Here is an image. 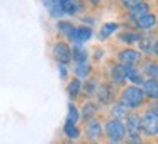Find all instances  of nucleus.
I'll return each instance as SVG.
<instances>
[{"mask_svg":"<svg viewBox=\"0 0 158 144\" xmlns=\"http://www.w3.org/2000/svg\"><path fill=\"white\" fill-rule=\"evenodd\" d=\"M117 100H119L127 110H141V109H144V105H146V102H148L143 88L138 86V85H131V83H127L126 86H123V88L119 90Z\"/></svg>","mask_w":158,"mask_h":144,"instance_id":"obj_1","label":"nucleus"},{"mask_svg":"<svg viewBox=\"0 0 158 144\" xmlns=\"http://www.w3.org/2000/svg\"><path fill=\"white\" fill-rule=\"evenodd\" d=\"M127 137V129L124 120L116 119V117H109L104 120V139L107 144H123L124 139Z\"/></svg>","mask_w":158,"mask_h":144,"instance_id":"obj_2","label":"nucleus"},{"mask_svg":"<svg viewBox=\"0 0 158 144\" xmlns=\"http://www.w3.org/2000/svg\"><path fill=\"white\" fill-rule=\"evenodd\" d=\"M119 97V88L114 83H110L109 80H100L99 88L95 93V100L100 103V107H110Z\"/></svg>","mask_w":158,"mask_h":144,"instance_id":"obj_3","label":"nucleus"},{"mask_svg":"<svg viewBox=\"0 0 158 144\" xmlns=\"http://www.w3.org/2000/svg\"><path fill=\"white\" fill-rule=\"evenodd\" d=\"M116 61H119L121 65H131V66H139L143 63L144 56L143 53L138 48H133V46H124L119 51H116V56H114Z\"/></svg>","mask_w":158,"mask_h":144,"instance_id":"obj_4","label":"nucleus"},{"mask_svg":"<svg viewBox=\"0 0 158 144\" xmlns=\"http://www.w3.org/2000/svg\"><path fill=\"white\" fill-rule=\"evenodd\" d=\"M82 136H85V141H102L104 139V122L100 117L83 122L82 127Z\"/></svg>","mask_w":158,"mask_h":144,"instance_id":"obj_5","label":"nucleus"},{"mask_svg":"<svg viewBox=\"0 0 158 144\" xmlns=\"http://www.w3.org/2000/svg\"><path fill=\"white\" fill-rule=\"evenodd\" d=\"M107 80H109L110 83H114L119 90L127 85V78H126L124 66L121 65L119 61H116V59H112V61L109 63V66H107Z\"/></svg>","mask_w":158,"mask_h":144,"instance_id":"obj_6","label":"nucleus"},{"mask_svg":"<svg viewBox=\"0 0 158 144\" xmlns=\"http://www.w3.org/2000/svg\"><path fill=\"white\" fill-rule=\"evenodd\" d=\"M141 134L144 139H156L158 137V115L143 110V120H141Z\"/></svg>","mask_w":158,"mask_h":144,"instance_id":"obj_7","label":"nucleus"},{"mask_svg":"<svg viewBox=\"0 0 158 144\" xmlns=\"http://www.w3.org/2000/svg\"><path fill=\"white\" fill-rule=\"evenodd\" d=\"M53 59L56 63H63V65H68V63L73 61V53H72V46L66 41H56L53 44L51 49Z\"/></svg>","mask_w":158,"mask_h":144,"instance_id":"obj_8","label":"nucleus"},{"mask_svg":"<svg viewBox=\"0 0 158 144\" xmlns=\"http://www.w3.org/2000/svg\"><path fill=\"white\" fill-rule=\"evenodd\" d=\"M156 24H158L156 14L148 12V14L141 15V17H138L136 21L131 22V27H134L136 31H139V32H144V34H151V32L156 29Z\"/></svg>","mask_w":158,"mask_h":144,"instance_id":"obj_9","label":"nucleus"},{"mask_svg":"<svg viewBox=\"0 0 158 144\" xmlns=\"http://www.w3.org/2000/svg\"><path fill=\"white\" fill-rule=\"evenodd\" d=\"M143 36H144V32L136 31L134 27H127V29H123V31L117 32V42H121L124 46H133L134 48L143 39Z\"/></svg>","mask_w":158,"mask_h":144,"instance_id":"obj_10","label":"nucleus"},{"mask_svg":"<svg viewBox=\"0 0 158 144\" xmlns=\"http://www.w3.org/2000/svg\"><path fill=\"white\" fill-rule=\"evenodd\" d=\"M94 36V31L90 26H75L73 31L68 34V41H72L73 44H83V42L90 41Z\"/></svg>","mask_w":158,"mask_h":144,"instance_id":"obj_11","label":"nucleus"},{"mask_svg":"<svg viewBox=\"0 0 158 144\" xmlns=\"http://www.w3.org/2000/svg\"><path fill=\"white\" fill-rule=\"evenodd\" d=\"M99 114H100V103L97 102L95 98L85 100V102H83V105L80 107V115H82L83 122L94 119V117H99Z\"/></svg>","mask_w":158,"mask_h":144,"instance_id":"obj_12","label":"nucleus"},{"mask_svg":"<svg viewBox=\"0 0 158 144\" xmlns=\"http://www.w3.org/2000/svg\"><path fill=\"white\" fill-rule=\"evenodd\" d=\"M141 120H143V114L139 110H131L124 119L127 134H141Z\"/></svg>","mask_w":158,"mask_h":144,"instance_id":"obj_13","label":"nucleus"},{"mask_svg":"<svg viewBox=\"0 0 158 144\" xmlns=\"http://www.w3.org/2000/svg\"><path fill=\"white\" fill-rule=\"evenodd\" d=\"M99 83H100V78L97 75H92V76H89L87 80H83V83H82V97H85V100L95 98Z\"/></svg>","mask_w":158,"mask_h":144,"instance_id":"obj_14","label":"nucleus"},{"mask_svg":"<svg viewBox=\"0 0 158 144\" xmlns=\"http://www.w3.org/2000/svg\"><path fill=\"white\" fill-rule=\"evenodd\" d=\"M123 66H124V65H123ZM124 71H126L127 83H131V85H138V86H141V85H143V82L146 80V76H144V73H143V71H141L139 66L126 65V66H124Z\"/></svg>","mask_w":158,"mask_h":144,"instance_id":"obj_15","label":"nucleus"},{"mask_svg":"<svg viewBox=\"0 0 158 144\" xmlns=\"http://www.w3.org/2000/svg\"><path fill=\"white\" fill-rule=\"evenodd\" d=\"M139 68L146 78H153L158 82V59L156 58H153V56L151 58H144L143 63L139 65Z\"/></svg>","mask_w":158,"mask_h":144,"instance_id":"obj_16","label":"nucleus"},{"mask_svg":"<svg viewBox=\"0 0 158 144\" xmlns=\"http://www.w3.org/2000/svg\"><path fill=\"white\" fill-rule=\"evenodd\" d=\"M82 83H83V80H80L78 76L70 78L68 83H66V93H68L72 102H75V100H78L82 97Z\"/></svg>","mask_w":158,"mask_h":144,"instance_id":"obj_17","label":"nucleus"},{"mask_svg":"<svg viewBox=\"0 0 158 144\" xmlns=\"http://www.w3.org/2000/svg\"><path fill=\"white\" fill-rule=\"evenodd\" d=\"M155 39H156V38H153L151 34H144V36H143V39H141V41L136 44V46H138V49H139V51L143 53L144 58H151V56H153Z\"/></svg>","mask_w":158,"mask_h":144,"instance_id":"obj_18","label":"nucleus"},{"mask_svg":"<svg viewBox=\"0 0 158 144\" xmlns=\"http://www.w3.org/2000/svg\"><path fill=\"white\" fill-rule=\"evenodd\" d=\"M148 12H151L150 4H148V2H143V4H139V5H136V7H133V9H129V10H126V19H127V22L131 24L133 21H136L138 17H141V15L148 14Z\"/></svg>","mask_w":158,"mask_h":144,"instance_id":"obj_19","label":"nucleus"},{"mask_svg":"<svg viewBox=\"0 0 158 144\" xmlns=\"http://www.w3.org/2000/svg\"><path fill=\"white\" fill-rule=\"evenodd\" d=\"M144 95H146L148 100H158V82L153 78H146L141 85Z\"/></svg>","mask_w":158,"mask_h":144,"instance_id":"obj_20","label":"nucleus"},{"mask_svg":"<svg viewBox=\"0 0 158 144\" xmlns=\"http://www.w3.org/2000/svg\"><path fill=\"white\" fill-rule=\"evenodd\" d=\"M75 76H78L80 80H87L89 76L94 75V65L90 61H85V63H78L75 65Z\"/></svg>","mask_w":158,"mask_h":144,"instance_id":"obj_21","label":"nucleus"},{"mask_svg":"<svg viewBox=\"0 0 158 144\" xmlns=\"http://www.w3.org/2000/svg\"><path fill=\"white\" fill-rule=\"evenodd\" d=\"M72 53H73V63L78 65V63H85V61H90V54L82 44H73L72 48Z\"/></svg>","mask_w":158,"mask_h":144,"instance_id":"obj_22","label":"nucleus"},{"mask_svg":"<svg viewBox=\"0 0 158 144\" xmlns=\"http://www.w3.org/2000/svg\"><path fill=\"white\" fill-rule=\"evenodd\" d=\"M63 134H65L70 141H78L80 136H82V129H80L78 124L65 122V126H63Z\"/></svg>","mask_w":158,"mask_h":144,"instance_id":"obj_23","label":"nucleus"},{"mask_svg":"<svg viewBox=\"0 0 158 144\" xmlns=\"http://www.w3.org/2000/svg\"><path fill=\"white\" fill-rule=\"evenodd\" d=\"M129 112H131V110H127L126 107L119 102V100H116V102L109 107V117H116V119H121V120L126 119V115Z\"/></svg>","mask_w":158,"mask_h":144,"instance_id":"obj_24","label":"nucleus"},{"mask_svg":"<svg viewBox=\"0 0 158 144\" xmlns=\"http://www.w3.org/2000/svg\"><path fill=\"white\" fill-rule=\"evenodd\" d=\"M119 22H106V24L100 27V32H99V41H106V39H109L110 34H114V32L119 31Z\"/></svg>","mask_w":158,"mask_h":144,"instance_id":"obj_25","label":"nucleus"},{"mask_svg":"<svg viewBox=\"0 0 158 144\" xmlns=\"http://www.w3.org/2000/svg\"><path fill=\"white\" fill-rule=\"evenodd\" d=\"M82 120V115H80V107L77 105L75 102L68 103V114H66V122L72 124H78Z\"/></svg>","mask_w":158,"mask_h":144,"instance_id":"obj_26","label":"nucleus"},{"mask_svg":"<svg viewBox=\"0 0 158 144\" xmlns=\"http://www.w3.org/2000/svg\"><path fill=\"white\" fill-rule=\"evenodd\" d=\"M44 7L49 10V15L51 17H56V19H60V17H63V10L60 9V5H58V0H44Z\"/></svg>","mask_w":158,"mask_h":144,"instance_id":"obj_27","label":"nucleus"},{"mask_svg":"<svg viewBox=\"0 0 158 144\" xmlns=\"http://www.w3.org/2000/svg\"><path fill=\"white\" fill-rule=\"evenodd\" d=\"M58 5L65 15H75L77 14V7H75V2L73 0H58Z\"/></svg>","mask_w":158,"mask_h":144,"instance_id":"obj_28","label":"nucleus"},{"mask_svg":"<svg viewBox=\"0 0 158 144\" xmlns=\"http://www.w3.org/2000/svg\"><path fill=\"white\" fill-rule=\"evenodd\" d=\"M56 27H58V32L60 34H63V38H68V34L73 31V27L75 26L72 24V22H68V21H58V24H56Z\"/></svg>","mask_w":158,"mask_h":144,"instance_id":"obj_29","label":"nucleus"},{"mask_svg":"<svg viewBox=\"0 0 158 144\" xmlns=\"http://www.w3.org/2000/svg\"><path fill=\"white\" fill-rule=\"evenodd\" d=\"M124 144H144V136L143 134H127Z\"/></svg>","mask_w":158,"mask_h":144,"instance_id":"obj_30","label":"nucleus"},{"mask_svg":"<svg viewBox=\"0 0 158 144\" xmlns=\"http://www.w3.org/2000/svg\"><path fill=\"white\" fill-rule=\"evenodd\" d=\"M143 2H146V0H119L121 7L124 9V10H129V9L136 7V5L143 4Z\"/></svg>","mask_w":158,"mask_h":144,"instance_id":"obj_31","label":"nucleus"},{"mask_svg":"<svg viewBox=\"0 0 158 144\" xmlns=\"http://www.w3.org/2000/svg\"><path fill=\"white\" fill-rule=\"evenodd\" d=\"M143 110H144V112H150V114L158 115V100H148Z\"/></svg>","mask_w":158,"mask_h":144,"instance_id":"obj_32","label":"nucleus"},{"mask_svg":"<svg viewBox=\"0 0 158 144\" xmlns=\"http://www.w3.org/2000/svg\"><path fill=\"white\" fill-rule=\"evenodd\" d=\"M58 73H60V78L63 82L68 80V65H63V63H58Z\"/></svg>","mask_w":158,"mask_h":144,"instance_id":"obj_33","label":"nucleus"},{"mask_svg":"<svg viewBox=\"0 0 158 144\" xmlns=\"http://www.w3.org/2000/svg\"><path fill=\"white\" fill-rule=\"evenodd\" d=\"M94 53H95V54L92 56L94 61H100V59H102V54H106V53H104V49L99 48V46H97V48H94Z\"/></svg>","mask_w":158,"mask_h":144,"instance_id":"obj_34","label":"nucleus"},{"mask_svg":"<svg viewBox=\"0 0 158 144\" xmlns=\"http://www.w3.org/2000/svg\"><path fill=\"white\" fill-rule=\"evenodd\" d=\"M102 2H104V0H87V4H89L90 7H94V9L100 7V5H102Z\"/></svg>","mask_w":158,"mask_h":144,"instance_id":"obj_35","label":"nucleus"},{"mask_svg":"<svg viewBox=\"0 0 158 144\" xmlns=\"http://www.w3.org/2000/svg\"><path fill=\"white\" fill-rule=\"evenodd\" d=\"M153 58L158 59V38L155 39V48H153Z\"/></svg>","mask_w":158,"mask_h":144,"instance_id":"obj_36","label":"nucleus"},{"mask_svg":"<svg viewBox=\"0 0 158 144\" xmlns=\"http://www.w3.org/2000/svg\"><path fill=\"white\" fill-rule=\"evenodd\" d=\"M85 144H102V142H100V141H87Z\"/></svg>","mask_w":158,"mask_h":144,"instance_id":"obj_37","label":"nucleus"},{"mask_svg":"<svg viewBox=\"0 0 158 144\" xmlns=\"http://www.w3.org/2000/svg\"><path fill=\"white\" fill-rule=\"evenodd\" d=\"M156 26H158V24H156ZM155 31H156V32H158V27H156V29H155Z\"/></svg>","mask_w":158,"mask_h":144,"instance_id":"obj_38","label":"nucleus"},{"mask_svg":"<svg viewBox=\"0 0 158 144\" xmlns=\"http://www.w3.org/2000/svg\"><path fill=\"white\" fill-rule=\"evenodd\" d=\"M112 144H116V142H112ZM123 144H124V142H123Z\"/></svg>","mask_w":158,"mask_h":144,"instance_id":"obj_39","label":"nucleus"}]
</instances>
